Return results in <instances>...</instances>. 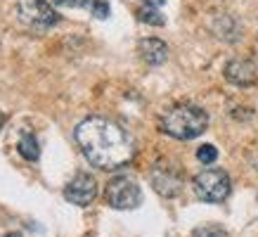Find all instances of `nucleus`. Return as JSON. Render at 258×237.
I'll return each instance as SVG.
<instances>
[{"mask_svg":"<svg viewBox=\"0 0 258 237\" xmlns=\"http://www.w3.org/2000/svg\"><path fill=\"white\" fill-rule=\"evenodd\" d=\"M76 145L81 147L83 157L97 168L111 171L125 166L135 154L133 138L123 128L102 116H90L76 126Z\"/></svg>","mask_w":258,"mask_h":237,"instance_id":"f257e3e1","label":"nucleus"},{"mask_svg":"<svg viewBox=\"0 0 258 237\" xmlns=\"http://www.w3.org/2000/svg\"><path fill=\"white\" fill-rule=\"evenodd\" d=\"M159 128L175 140H195L209 128V114L197 104H175L161 114Z\"/></svg>","mask_w":258,"mask_h":237,"instance_id":"f03ea898","label":"nucleus"},{"mask_svg":"<svg viewBox=\"0 0 258 237\" xmlns=\"http://www.w3.org/2000/svg\"><path fill=\"white\" fill-rule=\"evenodd\" d=\"M192 188H195V195L202 199V202L218 204V202H225L227 199L232 183H230V175H227L223 168H206V171L195 175Z\"/></svg>","mask_w":258,"mask_h":237,"instance_id":"7ed1b4c3","label":"nucleus"},{"mask_svg":"<svg viewBox=\"0 0 258 237\" xmlns=\"http://www.w3.org/2000/svg\"><path fill=\"white\" fill-rule=\"evenodd\" d=\"M107 204L118 211H128V209H138L142 202V190L131 175H116L107 183Z\"/></svg>","mask_w":258,"mask_h":237,"instance_id":"20e7f679","label":"nucleus"},{"mask_svg":"<svg viewBox=\"0 0 258 237\" xmlns=\"http://www.w3.org/2000/svg\"><path fill=\"white\" fill-rule=\"evenodd\" d=\"M17 17L31 31H47V29H52L59 22V15L50 8V3H45V0H19Z\"/></svg>","mask_w":258,"mask_h":237,"instance_id":"39448f33","label":"nucleus"},{"mask_svg":"<svg viewBox=\"0 0 258 237\" xmlns=\"http://www.w3.org/2000/svg\"><path fill=\"white\" fill-rule=\"evenodd\" d=\"M149 181H152V188L157 190L161 197H178L182 192V185H185L180 168L173 164H157L152 175H149Z\"/></svg>","mask_w":258,"mask_h":237,"instance_id":"423d86ee","label":"nucleus"},{"mask_svg":"<svg viewBox=\"0 0 258 237\" xmlns=\"http://www.w3.org/2000/svg\"><path fill=\"white\" fill-rule=\"evenodd\" d=\"M95 197H97V183L90 173H79L74 175L67 185H64V199L69 204L76 206H88L93 204Z\"/></svg>","mask_w":258,"mask_h":237,"instance_id":"0eeeda50","label":"nucleus"},{"mask_svg":"<svg viewBox=\"0 0 258 237\" xmlns=\"http://www.w3.org/2000/svg\"><path fill=\"white\" fill-rule=\"evenodd\" d=\"M225 79L232 86H239V88L253 86L256 83V67L249 60H232V62L225 64Z\"/></svg>","mask_w":258,"mask_h":237,"instance_id":"6e6552de","label":"nucleus"},{"mask_svg":"<svg viewBox=\"0 0 258 237\" xmlns=\"http://www.w3.org/2000/svg\"><path fill=\"white\" fill-rule=\"evenodd\" d=\"M138 52L149 67H159L168 60V45L159 38H142L138 45Z\"/></svg>","mask_w":258,"mask_h":237,"instance_id":"1a4fd4ad","label":"nucleus"},{"mask_svg":"<svg viewBox=\"0 0 258 237\" xmlns=\"http://www.w3.org/2000/svg\"><path fill=\"white\" fill-rule=\"evenodd\" d=\"M161 3L164 0H145L138 8V19L149 26H164V15H161Z\"/></svg>","mask_w":258,"mask_h":237,"instance_id":"9d476101","label":"nucleus"},{"mask_svg":"<svg viewBox=\"0 0 258 237\" xmlns=\"http://www.w3.org/2000/svg\"><path fill=\"white\" fill-rule=\"evenodd\" d=\"M17 152L22 154L26 161H36L40 157V145H38V138L33 133H24L17 142Z\"/></svg>","mask_w":258,"mask_h":237,"instance_id":"9b49d317","label":"nucleus"},{"mask_svg":"<svg viewBox=\"0 0 258 237\" xmlns=\"http://www.w3.org/2000/svg\"><path fill=\"white\" fill-rule=\"evenodd\" d=\"M197 159L202 161V164H213L216 159H218V150L213 147V145H202L199 150H197Z\"/></svg>","mask_w":258,"mask_h":237,"instance_id":"f8f14e48","label":"nucleus"},{"mask_svg":"<svg viewBox=\"0 0 258 237\" xmlns=\"http://www.w3.org/2000/svg\"><path fill=\"white\" fill-rule=\"evenodd\" d=\"M195 237H230V235L218 225H202V228L195 230Z\"/></svg>","mask_w":258,"mask_h":237,"instance_id":"ddd939ff","label":"nucleus"},{"mask_svg":"<svg viewBox=\"0 0 258 237\" xmlns=\"http://www.w3.org/2000/svg\"><path fill=\"white\" fill-rule=\"evenodd\" d=\"M90 12H93L97 19H107V17H109V5H107L104 0H93V3H90Z\"/></svg>","mask_w":258,"mask_h":237,"instance_id":"4468645a","label":"nucleus"},{"mask_svg":"<svg viewBox=\"0 0 258 237\" xmlns=\"http://www.w3.org/2000/svg\"><path fill=\"white\" fill-rule=\"evenodd\" d=\"M55 5H64V8H81L86 0H52Z\"/></svg>","mask_w":258,"mask_h":237,"instance_id":"2eb2a0df","label":"nucleus"},{"mask_svg":"<svg viewBox=\"0 0 258 237\" xmlns=\"http://www.w3.org/2000/svg\"><path fill=\"white\" fill-rule=\"evenodd\" d=\"M3 121H5V116H3V111H0V128H3Z\"/></svg>","mask_w":258,"mask_h":237,"instance_id":"dca6fc26","label":"nucleus"},{"mask_svg":"<svg viewBox=\"0 0 258 237\" xmlns=\"http://www.w3.org/2000/svg\"><path fill=\"white\" fill-rule=\"evenodd\" d=\"M5 237H19V235H17V232H10V235H5Z\"/></svg>","mask_w":258,"mask_h":237,"instance_id":"f3484780","label":"nucleus"}]
</instances>
